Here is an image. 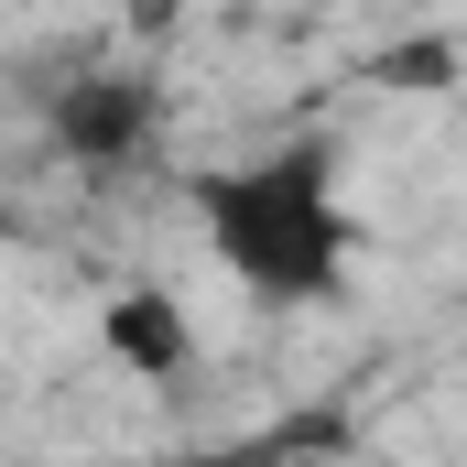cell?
Here are the masks:
<instances>
[{
    "label": "cell",
    "mask_w": 467,
    "mask_h": 467,
    "mask_svg": "<svg viewBox=\"0 0 467 467\" xmlns=\"http://www.w3.org/2000/svg\"><path fill=\"white\" fill-rule=\"evenodd\" d=\"M196 229L207 261L229 272L250 305H327L348 294L358 218L337 196V141H272L250 163H207L196 174Z\"/></svg>",
    "instance_id": "cell-1"
},
{
    "label": "cell",
    "mask_w": 467,
    "mask_h": 467,
    "mask_svg": "<svg viewBox=\"0 0 467 467\" xmlns=\"http://www.w3.org/2000/svg\"><path fill=\"white\" fill-rule=\"evenodd\" d=\"M141 141H152V77L99 66L55 99V152H77V163H130Z\"/></svg>",
    "instance_id": "cell-2"
},
{
    "label": "cell",
    "mask_w": 467,
    "mask_h": 467,
    "mask_svg": "<svg viewBox=\"0 0 467 467\" xmlns=\"http://www.w3.org/2000/svg\"><path fill=\"white\" fill-rule=\"evenodd\" d=\"M99 348H109L130 380H174V369L196 358V327H185V305H174L163 283H119L109 305H99Z\"/></svg>",
    "instance_id": "cell-3"
},
{
    "label": "cell",
    "mask_w": 467,
    "mask_h": 467,
    "mask_svg": "<svg viewBox=\"0 0 467 467\" xmlns=\"http://www.w3.org/2000/svg\"><path fill=\"white\" fill-rule=\"evenodd\" d=\"M88 467H261L250 446H196V457H88Z\"/></svg>",
    "instance_id": "cell-4"
}]
</instances>
